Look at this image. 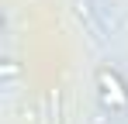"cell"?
<instances>
[{
	"label": "cell",
	"mask_w": 128,
	"mask_h": 124,
	"mask_svg": "<svg viewBox=\"0 0 128 124\" xmlns=\"http://www.w3.org/2000/svg\"><path fill=\"white\" fill-rule=\"evenodd\" d=\"M18 72H21V69H18V62H14V59H4V79H14Z\"/></svg>",
	"instance_id": "2"
},
{
	"label": "cell",
	"mask_w": 128,
	"mask_h": 124,
	"mask_svg": "<svg viewBox=\"0 0 128 124\" xmlns=\"http://www.w3.org/2000/svg\"><path fill=\"white\" fill-rule=\"evenodd\" d=\"M94 86H97V100L111 114H128V83L114 65H97L94 72Z\"/></svg>",
	"instance_id": "1"
}]
</instances>
